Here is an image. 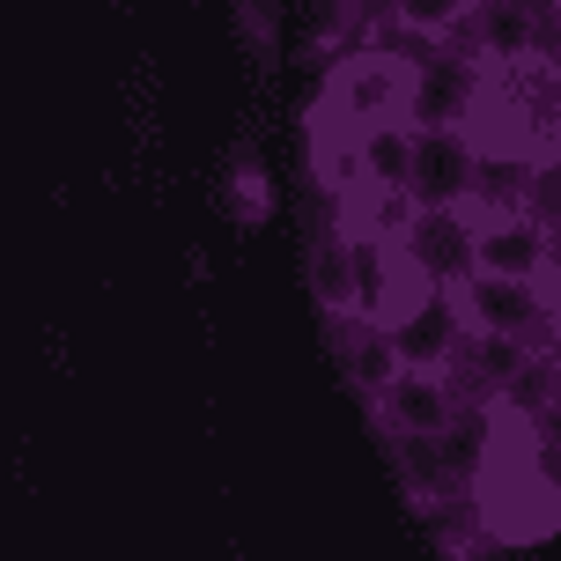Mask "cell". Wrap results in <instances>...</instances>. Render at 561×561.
<instances>
[{"instance_id":"cell-7","label":"cell","mask_w":561,"mask_h":561,"mask_svg":"<svg viewBox=\"0 0 561 561\" xmlns=\"http://www.w3.org/2000/svg\"><path fill=\"white\" fill-rule=\"evenodd\" d=\"M495 0H385V23L421 53H466V30L488 23Z\"/></svg>"},{"instance_id":"cell-4","label":"cell","mask_w":561,"mask_h":561,"mask_svg":"<svg viewBox=\"0 0 561 561\" xmlns=\"http://www.w3.org/2000/svg\"><path fill=\"white\" fill-rule=\"evenodd\" d=\"M385 259H392V244H369V237H355L347 222H325L310 237L304 288H310V304L325 310V325H377Z\"/></svg>"},{"instance_id":"cell-1","label":"cell","mask_w":561,"mask_h":561,"mask_svg":"<svg viewBox=\"0 0 561 561\" xmlns=\"http://www.w3.org/2000/svg\"><path fill=\"white\" fill-rule=\"evenodd\" d=\"M466 495H473V525L503 547L561 533V480L539 466V444H480Z\"/></svg>"},{"instance_id":"cell-5","label":"cell","mask_w":561,"mask_h":561,"mask_svg":"<svg viewBox=\"0 0 561 561\" xmlns=\"http://www.w3.org/2000/svg\"><path fill=\"white\" fill-rule=\"evenodd\" d=\"M377 436H458L466 421V369H399L369 399Z\"/></svg>"},{"instance_id":"cell-9","label":"cell","mask_w":561,"mask_h":561,"mask_svg":"<svg viewBox=\"0 0 561 561\" xmlns=\"http://www.w3.org/2000/svg\"><path fill=\"white\" fill-rule=\"evenodd\" d=\"M237 23H244V37L259 45V59H274V37H280V0H237Z\"/></svg>"},{"instance_id":"cell-2","label":"cell","mask_w":561,"mask_h":561,"mask_svg":"<svg viewBox=\"0 0 561 561\" xmlns=\"http://www.w3.org/2000/svg\"><path fill=\"white\" fill-rule=\"evenodd\" d=\"M450 318L466 340H525L539 355H554L561 333V280H503V274H458L444 280Z\"/></svg>"},{"instance_id":"cell-6","label":"cell","mask_w":561,"mask_h":561,"mask_svg":"<svg viewBox=\"0 0 561 561\" xmlns=\"http://www.w3.org/2000/svg\"><path fill=\"white\" fill-rule=\"evenodd\" d=\"M488 156L473 148V134H444L421 126V156H414V207H473Z\"/></svg>"},{"instance_id":"cell-3","label":"cell","mask_w":561,"mask_h":561,"mask_svg":"<svg viewBox=\"0 0 561 561\" xmlns=\"http://www.w3.org/2000/svg\"><path fill=\"white\" fill-rule=\"evenodd\" d=\"M466 215V274H503V280H561V229L533 199H488L480 193Z\"/></svg>"},{"instance_id":"cell-8","label":"cell","mask_w":561,"mask_h":561,"mask_svg":"<svg viewBox=\"0 0 561 561\" xmlns=\"http://www.w3.org/2000/svg\"><path fill=\"white\" fill-rule=\"evenodd\" d=\"M229 185H237V222H266V215H274V193H266V170H259V156H252V148L237 156Z\"/></svg>"}]
</instances>
